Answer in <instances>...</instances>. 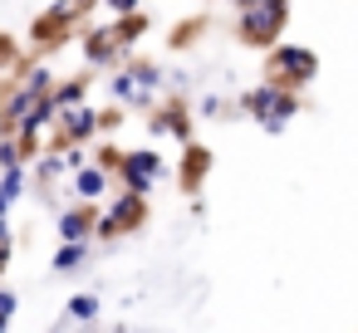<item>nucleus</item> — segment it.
<instances>
[{
    "mask_svg": "<svg viewBox=\"0 0 358 333\" xmlns=\"http://www.w3.org/2000/svg\"><path fill=\"white\" fill-rule=\"evenodd\" d=\"M245 108L275 133V128H285V118L294 113V98H289V94H275V89H255V94L245 98Z\"/></svg>",
    "mask_w": 358,
    "mask_h": 333,
    "instance_id": "f257e3e1",
    "label": "nucleus"
},
{
    "mask_svg": "<svg viewBox=\"0 0 358 333\" xmlns=\"http://www.w3.org/2000/svg\"><path fill=\"white\" fill-rule=\"evenodd\" d=\"M245 10H250L245 15V35L250 40H265L270 30H280V10H285L280 0H255V6H245Z\"/></svg>",
    "mask_w": 358,
    "mask_h": 333,
    "instance_id": "f03ea898",
    "label": "nucleus"
},
{
    "mask_svg": "<svg viewBox=\"0 0 358 333\" xmlns=\"http://www.w3.org/2000/svg\"><path fill=\"white\" fill-rule=\"evenodd\" d=\"M123 172H128V186H133V191H148V186L162 177V162H157L152 152H133V157L123 162Z\"/></svg>",
    "mask_w": 358,
    "mask_h": 333,
    "instance_id": "7ed1b4c3",
    "label": "nucleus"
},
{
    "mask_svg": "<svg viewBox=\"0 0 358 333\" xmlns=\"http://www.w3.org/2000/svg\"><path fill=\"white\" fill-rule=\"evenodd\" d=\"M275 59H280L285 74H294V79H309V74H314V54H309V50H275Z\"/></svg>",
    "mask_w": 358,
    "mask_h": 333,
    "instance_id": "20e7f679",
    "label": "nucleus"
},
{
    "mask_svg": "<svg viewBox=\"0 0 358 333\" xmlns=\"http://www.w3.org/2000/svg\"><path fill=\"white\" fill-rule=\"evenodd\" d=\"M59 235H64V240H84V235H89V216H84V211L59 216Z\"/></svg>",
    "mask_w": 358,
    "mask_h": 333,
    "instance_id": "39448f33",
    "label": "nucleus"
},
{
    "mask_svg": "<svg viewBox=\"0 0 358 333\" xmlns=\"http://www.w3.org/2000/svg\"><path fill=\"white\" fill-rule=\"evenodd\" d=\"M138 216H143V201H138V196H128V201L113 211V221H108V225H138Z\"/></svg>",
    "mask_w": 358,
    "mask_h": 333,
    "instance_id": "423d86ee",
    "label": "nucleus"
},
{
    "mask_svg": "<svg viewBox=\"0 0 358 333\" xmlns=\"http://www.w3.org/2000/svg\"><path fill=\"white\" fill-rule=\"evenodd\" d=\"M15 196H20V172L10 167V172H6V182H0V216L10 211V201H15Z\"/></svg>",
    "mask_w": 358,
    "mask_h": 333,
    "instance_id": "0eeeda50",
    "label": "nucleus"
},
{
    "mask_svg": "<svg viewBox=\"0 0 358 333\" xmlns=\"http://www.w3.org/2000/svg\"><path fill=\"white\" fill-rule=\"evenodd\" d=\"M74 265H84V240H79V245L69 240V245L55 255V269H74Z\"/></svg>",
    "mask_w": 358,
    "mask_h": 333,
    "instance_id": "6e6552de",
    "label": "nucleus"
},
{
    "mask_svg": "<svg viewBox=\"0 0 358 333\" xmlns=\"http://www.w3.org/2000/svg\"><path fill=\"white\" fill-rule=\"evenodd\" d=\"M74 186H79L84 196H99V191H103V172H79V182H74Z\"/></svg>",
    "mask_w": 358,
    "mask_h": 333,
    "instance_id": "1a4fd4ad",
    "label": "nucleus"
},
{
    "mask_svg": "<svg viewBox=\"0 0 358 333\" xmlns=\"http://www.w3.org/2000/svg\"><path fill=\"white\" fill-rule=\"evenodd\" d=\"M94 309H99V304H94L89 294H74V299H69V313H74V318H94Z\"/></svg>",
    "mask_w": 358,
    "mask_h": 333,
    "instance_id": "9d476101",
    "label": "nucleus"
},
{
    "mask_svg": "<svg viewBox=\"0 0 358 333\" xmlns=\"http://www.w3.org/2000/svg\"><path fill=\"white\" fill-rule=\"evenodd\" d=\"M69 128H74V138H89V133H94V113H74Z\"/></svg>",
    "mask_w": 358,
    "mask_h": 333,
    "instance_id": "9b49d317",
    "label": "nucleus"
},
{
    "mask_svg": "<svg viewBox=\"0 0 358 333\" xmlns=\"http://www.w3.org/2000/svg\"><path fill=\"white\" fill-rule=\"evenodd\" d=\"M10 313H15V294H10V289H0V328L10 323Z\"/></svg>",
    "mask_w": 358,
    "mask_h": 333,
    "instance_id": "f8f14e48",
    "label": "nucleus"
},
{
    "mask_svg": "<svg viewBox=\"0 0 358 333\" xmlns=\"http://www.w3.org/2000/svg\"><path fill=\"white\" fill-rule=\"evenodd\" d=\"M108 6H113V10H123V15H128V10H138V0H108Z\"/></svg>",
    "mask_w": 358,
    "mask_h": 333,
    "instance_id": "ddd939ff",
    "label": "nucleus"
},
{
    "mask_svg": "<svg viewBox=\"0 0 358 333\" xmlns=\"http://www.w3.org/2000/svg\"><path fill=\"white\" fill-rule=\"evenodd\" d=\"M236 6H255V0H236Z\"/></svg>",
    "mask_w": 358,
    "mask_h": 333,
    "instance_id": "4468645a",
    "label": "nucleus"
}]
</instances>
